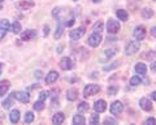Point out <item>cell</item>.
I'll return each instance as SVG.
<instances>
[{"label":"cell","instance_id":"obj_1","mask_svg":"<svg viewBox=\"0 0 156 125\" xmlns=\"http://www.w3.org/2000/svg\"><path fill=\"white\" fill-rule=\"evenodd\" d=\"M139 41H130L128 45H126V48H125V54L126 55H134L139 51Z\"/></svg>","mask_w":156,"mask_h":125},{"label":"cell","instance_id":"obj_2","mask_svg":"<svg viewBox=\"0 0 156 125\" xmlns=\"http://www.w3.org/2000/svg\"><path fill=\"white\" fill-rule=\"evenodd\" d=\"M107 31H108L109 34H117V33L120 31V22L113 20V18H109V20L107 21Z\"/></svg>","mask_w":156,"mask_h":125},{"label":"cell","instance_id":"obj_3","mask_svg":"<svg viewBox=\"0 0 156 125\" xmlns=\"http://www.w3.org/2000/svg\"><path fill=\"white\" fill-rule=\"evenodd\" d=\"M12 97L13 99H16L21 103H29V100H30V95H29V93H25V91H14Z\"/></svg>","mask_w":156,"mask_h":125},{"label":"cell","instance_id":"obj_4","mask_svg":"<svg viewBox=\"0 0 156 125\" xmlns=\"http://www.w3.org/2000/svg\"><path fill=\"white\" fill-rule=\"evenodd\" d=\"M101 43V35L100 33H94V34H91L89 37V39H87V45L91 46V47H98Z\"/></svg>","mask_w":156,"mask_h":125},{"label":"cell","instance_id":"obj_5","mask_svg":"<svg viewBox=\"0 0 156 125\" xmlns=\"http://www.w3.org/2000/svg\"><path fill=\"white\" fill-rule=\"evenodd\" d=\"M124 111V104L120 100H116L111 104V113H113L115 116H120V113H122Z\"/></svg>","mask_w":156,"mask_h":125},{"label":"cell","instance_id":"obj_6","mask_svg":"<svg viewBox=\"0 0 156 125\" xmlns=\"http://www.w3.org/2000/svg\"><path fill=\"white\" fill-rule=\"evenodd\" d=\"M100 91V88L98 85H94V84H91V85H87L85 90H83V95L85 97H92V95H95L98 94Z\"/></svg>","mask_w":156,"mask_h":125},{"label":"cell","instance_id":"obj_7","mask_svg":"<svg viewBox=\"0 0 156 125\" xmlns=\"http://www.w3.org/2000/svg\"><path fill=\"white\" fill-rule=\"evenodd\" d=\"M73 66H74V62H73L72 57L65 56V57H62V59L60 60V68L62 70H70Z\"/></svg>","mask_w":156,"mask_h":125},{"label":"cell","instance_id":"obj_8","mask_svg":"<svg viewBox=\"0 0 156 125\" xmlns=\"http://www.w3.org/2000/svg\"><path fill=\"white\" fill-rule=\"evenodd\" d=\"M85 33H86L85 27H78V29H74V30L70 31L69 38L72 41H78V39H81V38L85 35Z\"/></svg>","mask_w":156,"mask_h":125},{"label":"cell","instance_id":"obj_9","mask_svg":"<svg viewBox=\"0 0 156 125\" xmlns=\"http://www.w3.org/2000/svg\"><path fill=\"white\" fill-rule=\"evenodd\" d=\"M134 37H135V39L139 41V42L143 41L146 38V27L143 25H138L134 30Z\"/></svg>","mask_w":156,"mask_h":125},{"label":"cell","instance_id":"obj_10","mask_svg":"<svg viewBox=\"0 0 156 125\" xmlns=\"http://www.w3.org/2000/svg\"><path fill=\"white\" fill-rule=\"evenodd\" d=\"M9 21L8 20H0V42H2V39L4 37H5V34H7V31L9 30Z\"/></svg>","mask_w":156,"mask_h":125},{"label":"cell","instance_id":"obj_11","mask_svg":"<svg viewBox=\"0 0 156 125\" xmlns=\"http://www.w3.org/2000/svg\"><path fill=\"white\" fill-rule=\"evenodd\" d=\"M34 38H37V31L33 30V29H29V30L23 31L21 34V41H31Z\"/></svg>","mask_w":156,"mask_h":125},{"label":"cell","instance_id":"obj_12","mask_svg":"<svg viewBox=\"0 0 156 125\" xmlns=\"http://www.w3.org/2000/svg\"><path fill=\"white\" fill-rule=\"evenodd\" d=\"M9 88H11V82H9L8 80L0 81V97H4V95L8 93Z\"/></svg>","mask_w":156,"mask_h":125},{"label":"cell","instance_id":"obj_13","mask_svg":"<svg viewBox=\"0 0 156 125\" xmlns=\"http://www.w3.org/2000/svg\"><path fill=\"white\" fill-rule=\"evenodd\" d=\"M58 78V73L56 70H51V72H48V74L46 76V84L48 85H52L53 82H56Z\"/></svg>","mask_w":156,"mask_h":125},{"label":"cell","instance_id":"obj_14","mask_svg":"<svg viewBox=\"0 0 156 125\" xmlns=\"http://www.w3.org/2000/svg\"><path fill=\"white\" fill-rule=\"evenodd\" d=\"M94 109H95V112H104L105 109H107V103H105V100L104 99H100V100H96L95 104H94Z\"/></svg>","mask_w":156,"mask_h":125},{"label":"cell","instance_id":"obj_15","mask_svg":"<svg viewBox=\"0 0 156 125\" xmlns=\"http://www.w3.org/2000/svg\"><path fill=\"white\" fill-rule=\"evenodd\" d=\"M139 105L142 109H144V111H151V109H152V103H151L150 99H147V98H140Z\"/></svg>","mask_w":156,"mask_h":125},{"label":"cell","instance_id":"obj_16","mask_svg":"<svg viewBox=\"0 0 156 125\" xmlns=\"http://www.w3.org/2000/svg\"><path fill=\"white\" fill-rule=\"evenodd\" d=\"M34 7V3L33 2H20L17 4V8L18 9H21V11H27V9H31Z\"/></svg>","mask_w":156,"mask_h":125},{"label":"cell","instance_id":"obj_17","mask_svg":"<svg viewBox=\"0 0 156 125\" xmlns=\"http://www.w3.org/2000/svg\"><path fill=\"white\" fill-rule=\"evenodd\" d=\"M64 121H65V116H64L62 112H57L52 116V123L53 124H62Z\"/></svg>","mask_w":156,"mask_h":125},{"label":"cell","instance_id":"obj_18","mask_svg":"<svg viewBox=\"0 0 156 125\" xmlns=\"http://www.w3.org/2000/svg\"><path fill=\"white\" fill-rule=\"evenodd\" d=\"M9 120H11L12 124H17L20 121V111L18 109H13V111L9 113Z\"/></svg>","mask_w":156,"mask_h":125},{"label":"cell","instance_id":"obj_19","mask_svg":"<svg viewBox=\"0 0 156 125\" xmlns=\"http://www.w3.org/2000/svg\"><path fill=\"white\" fill-rule=\"evenodd\" d=\"M135 72L140 76H144L146 72H147V66H146L144 62H138V64L135 65Z\"/></svg>","mask_w":156,"mask_h":125},{"label":"cell","instance_id":"obj_20","mask_svg":"<svg viewBox=\"0 0 156 125\" xmlns=\"http://www.w3.org/2000/svg\"><path fill=\"white\" fill-rule=\"evenodd\" d=\"M78 97V90L77 89H70L69 91L66 93V99L70 100V102H74Z\"/></svg>","mask_w":156,"mask_h":125},{"label":"cell","instance_id":"obj_21","mask_svg":"<svg viewBox=\"0 0 156 125\" xmlns=\"http://www.w3.org/2000/svg\"><path fill=\"white\" fill-rule=\"evenodd\" d=\"M62 31H64V23H62V20H58L57 30H56V33H55V39H58V38H61Z\"/></svg>","mask_w":156,"mask_h":125},{"label":"cell","instance_id":"obj_22","mask_svg":"<svg viewBox=\"0 0 156 125\" xmlns=\"http://www.w3.org/2000/svg\"><path fill=\"white\" fill-rule=\"evenodd\" d=\"M73 124H76V125H85L86 124V119L82 116V115H76L74 117H73Z\"/></svg>","mask_w":156,"mask_h":125},{"label":"cell","instance_id":"obj_23","mask_svg":"<svg viewBox=\"0 0 156 125\" xmlns=\"http://www.w3.org/2000/svg\"><path fill=\"white\" fill-rule=\"evenodd\" d=\"M116 16L119 17L121 21H128V17H129V14H128V12H126L125 9H119V11L116 12Z\"/></svg>","mask_w":156,"mask_h":125},{"label":"cell","instance_id":"obj_24","mask_svg":"<svg viewBox=\"0 0 156 125\" xmlns=\"http://www.w3.org/2000/svg\"><path fill=\"white\" fill-rule=\"evenodd\" d=\"M9 29H11L12 33H14V34H18V33H21V23L18 21H14L12 25L9 26Z\"/></svg>","mask_w":156,"mask_h":125},{"label":"cell","instance_id":"obj_25","mask_svg":"<svg viewBox=\"0 0 156 125\" xmlns=\"http://www.w3.org/2000/svg\"><path fill=\"white\" fill-rule=\"evenodd\" d=\"M44 107H46L44 100H42V99H39V100H37V102L34 103V109H35V111H43Z\"/></svg>","mask_w":156,"mask_h":125},{"label":"cell","instance_id":"obj_26","mask_svg":"<svg viewBox=\"0 0 156 125\" xmlns=\"http://www.w3.org/2000/svg\"><path fill=\"white\" fill-rule=\"evenodd\" d=\"M89 109H90V105H89V103L82 102V103L78 104V112H80V113H85L86 111H89Z\"/></svg>","mask_w":156,"mask_h":125},{"label":"cell","instance_id":"obj_27","mask_svg":"<svg viewBox=\"0 0 156 125\" xmlns=\"http://www.w3.org/2000/svg\"><path fill=\"white\" fill-rule=\"evenodd\" d=\"M154 16V11L150 8H143L142 9V17L143 18H151Z\"/></svg>","mask_w":156,"mask_h":125},{"label":"cell","instance_id":"obj_28","mask_svg":"<svg viewBox=\"0 0 156 125\" xmlns=\"http://www.w3.org/2000/svg\"><path fill=\"white\" fill-rule=\"evenodd\" d=\"M103 29H104V23L101 21H98V22H95L92 30H94V33H101V31H103Z\"/></svg>","mask_w":156,"mask_h":125},{"label":"cell","instance_id":"obj_29","mask_svg":"<svg viewBox=\"0 0 156 125\" xmlns=\"http://www.w3.org/2000/svg\"><path fill=\"white\" fill-rule=\"evenodd\" d=\"M33 121H34V113L30 112V111H27L25 113V123L26 124H31Z\"/></svg>","mask_w":156,"mask_h":125},{"label":"cell","instance_id":"obj_30","mask_svg":"<svg viewBox=\"0 0 156 125\" xmlns=\"http://www.w3.org/2000/svg\"><path fill=\"white\" fill-rule=\"evenodd\" d=\"M12 105H13V97H9L8 99H5V100L3 102V107L5 108V109H7V108H11Z\"/></svg>","mask_w":156,"mask_h":125},{"label":"cell","instance_id":"obj_31","mask_svg":"<svg viewBox=\"0 0 156 125\" xmlns=\"http://www.w3.org/2000/svg\"><path fill=\"white\" fill-rule=\"evenodd\" d=\"M90 124H92V125L99 124V112L91 115V117H90Z\"/></svg>","mask_w":156,"mask_h":125},{"label":"cell","instance_id":"obj_32","mask_svg":"<svg viewBox=\"0 0 156 125\" xmlns=\"http://www.w3.org/2000/svg\"><path fill=\"white\" fill-rule=\"evenodd\" d=\"M140 82H142V80H140V77H138V76H134L130 78V85H133V86L139 85Z\"/></svg>","mask_w":156,"mask_h":125},{"label":"cell","instance_id":"obj_33","mask_svg":"<svg viewBox=\"0 0 156 125\" xmlns=\"http://www.w3.org/2000/svg\"><path fill=\"white\" fill-rule=\"evenodd\" d=\"M117 91H119V88H117V86H109L108 88V94L109 95H115Z\"/></svg>","mask_w":156,"mask_h":125},{"label":"cell","instance_id":"obj_34","mask_svg":"<svg viewBox=\"0 0 156 125\" xmlns=\"http://www.w3.org/2000/svg\"><path fill=\"white\" fill-rule=\"evenodd\" d=\"M119 65H120V62L116 61V62H113V64H111V65H108V66H104V70H112V69L117 68Z\"/></svg>","mask_w":156,"mask_h":125},{"label":"cell","instance_id":"obj_35","mask_svg":"<svg viewBox=\"0 0 156 125\" xmlns=\"http://www.w3.org/2000/svg\"><path fill=\"white\" fill-rule=\"evenodd\" d=\"M116 48H109V50H105V56L107 57H112L115 54H116Z\"/></svg>","mask_w":156,"mask_h":125},{"label":"cell","instance_id":"obj_36","mask_svg":"<svg viewBox=\"0 0 156 125\" xmlns=\"http://www.w3.org/2000/svg\"><path fill=\"white\" fill-rule=\"evenodd\" d=\"M48 95H50V93H48V91H42V93L39 94V99H42V100H46Z\"/></svg>","mask_w":156,"mask_h":125},{"label":"cell","instance_id":"obj_37","mask_svg":"<svg viewBox=\"0 0 156 125\" xmlns=\"http://www.w3.org/2000/svg\"><path fill=\"white\" fill-rule=\"evenodd\" d=\"M156 124V119L155 117H148L146 120V125H155Z\"/></svg>","mask_w":156,"mask_h":125},{"label":"cell","instance_id":"obj_38","mask_svg":"<svg viewBox=\"0 0 156 125\" xmlns=\"http://www.w3.org/2000/svg\"><path fill=\"white\" fill-rule=\"evenodd\" d=\"M104 124H116V120L115 119H111V117H107L105 120H104Z\"/></svg>","mask_w":156,"mask_h":125},{"label":"cell","instance_id":"obj_39","mask_svg":"<svg viewBox=\"0 0 156 125\" xmlns=\"http://www.w3.org/2000/svg\"><path fill=\"white\" fill-rule=\"evenodd\" d=\"M150 69H151V72H156V60H152V61H151Z\"/></svg>","mask_w":156,"mask_h":125},{"label":"cell","instance_id":"obj_40","mask_svg":"<svg viewBox=\"0 0 156 125\" xmlns=\"http://www.w3.org/2000/svg\"><path fill=\"white\" fill-rule=\"evenodd\" d=\"M58 13H60V8H55V9L52 11V16H53V17H56Z\"/></svg>","mask_w":156,"mask_h":125},{"label":"cell","instance_id":"obj_41","mask_svg":"<svg viewBox=\"0 0 156 125\" xmlns=\"http://www.w3.org/2000/svg\"><path fill=\"white\" fill-rule=\"evenodd\" d=\"M151 35H152V37H156V26H154L152 29H151Z\"/></svg>","mask_w":156,"mask_h":125},{"label":"cell","instance_id":"obj_42","mask_svg":"<svg viewBox=\"0 0 156 125\" xmlns=\"http://www.w3.org/2000/svg\"><path fill=\"white\" fill-rule=\"evenodd\" d=\"M34 76H35L37 78H41V77H42V73H41V70H37V72H35V74H34Z\"/></svg>","mask_w":156,"mask_h":125},{"label":"cell","instance_id":"obj_43","mask_svg":"<svg viewBox=\"0 0 156 125\" xmlns=\"http://www.w3.org/2000/svg\"><path fill=\"white\" fill-rule=\"evenodd\" d=\"M48 33H50V27L44 26V35H48Z\"/></svg>","mask_w":156,"mask_h":125},{"label":"cell","instance_id":"obj_44","mask_svg":"<svg viewBox=\"0 0 156 125\" xmlns=\"http://www.w3.org/2000/svg\"><path fill=\"white\" fill-rule=\"evenodd\" d=\"M60 52H62V46H58L57 47V54H60Z\"/></svg>","mask_w":156,"mask_h":125},{"label":"cell","instance_id":"obj_45","mask_svg":"<svg viewBox=\"0 0 156 125\" xmlns=\"http://www.w3.org/2000/svg\"><path fill=\"white\" fill-rule=\"evenodd\" d=\"M151 97H152V99H154L155 102H156V91H154V93H152V95H151Z\"/></svg>","mask_w":156,"mask_h":125},{"label":"cell","instance_id":"obj_46","mask_svg":"<svg viewBox=\"0 0 156 125\" xmlns=\"http://www.w3.org/2000/svg\"><path fill=\"white\" fill-rule=\"evenodd\" d=\"M2 70H3V62H0V76H2Z\"/></svg>","mask_w":156,"mask_h":125},{"label":"cell","instance_id":"obj_47","mask_svg":"<svg viewBox=\"0 0 156 125\" xmlns=\"http://www.w3.org/2000/svg\"><path fill=\"white\" fill-rule=\"evenodd\" d=\"M92 3H101V0H91Z\"/></svg>","mask_w":156,"mask_h":125},{"label":"cell","instance_id":"obj_48","mask_svg":"<svg viewBox=\"0 0 156 125\" xmlns=\"http://www.w3.org/2000/svg\"><path fill=\"white\" fill-rule=\"evenodd\" d=\"M3 2H4V0H0V9L3 8Z\"/></svg>","mask_w":156,"mask_h":125},{"label":"cell","instance_id":"obj_49","mask_svg":"<svg viewBox=\"0 0 156 125\" xmlns=\"http://www.w3.org/2000/svg\"><path fill=\"white\" fill-rule=\"evenodd\" d=\"M74 2H77V0H74Z\"/></svg>","mask_w":156,"mask_h":125}]
</instances>
